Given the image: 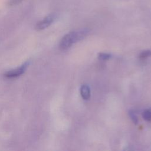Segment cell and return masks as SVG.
Instances as JSON below:
<instances>
[{
	"mask_svg": "<svg viewBox=\"0 0 151 151\" xmlns=\"http://www.w3.org/2000/svg\"><path fill=\"white\" fill-rule=\"evenodd\" d=\"M29 63H30V61H27L24 63H23L21 66L16 68L7 71L4 73V77H6V78H9V79L15 78L19 77L25 72V71L27 70V68L29 65Z\"/></svg>",
	"mask_w": 151,
	"mask_h": 151,
	"instance_id": "2",
	"label": "cell"
},
{
	"mask_svg": "<svg viewBox=\"0 0 151 151\" xmlns=\"http://www.w3.org/2000/svg\"><path fill=\"white\" fill-rule=\"evenodd\" d=\"M88 32V29H83L77 31H72L65 34L60 42V48L62 50L68 49L73 44L84 38Z\"/></svg>",
	"mask_w": 151,
	"mask_h": 151,
	"instance_id": "1",
	"label": "cell"
},
{
	"mask_svg": "<svg viewBox=\"0 0 151 151\" xmlns=\"http://www.w3.org/2000/svg\"><path fill=\"white\" fill-rule=\"evenodd\" d=\"M150 56H151V50L143 51L139 55L140 58H145Z\"/></svg>",
	"mask_w": 151,
	"mask_h": 151,
	"instance_id": "8",
	"label": "cell"
},
{
	"mask_svg": "<svg viewBox=\"0 0 151 151\" xmlns=\"http://www.w3.org/2000/svg\"><path fill=\"white\" fill-rule=\"evenodd\" d=\"M129 117H130L131 120H132V122H133L134 124H136L138 123V119L137 117V115L136 114V113L133 111V110H130L129 111Z\"/></svg>",
	"mask_w": 151,
	"mask_h": 151,
	"instance_id": "5",
	"label": "cell"
},
{
	"mask_svg": "<svg viewBox=\"0 0 151 151\" xmlns=\"http://www.w3.org/2000/svg\"><path fill=\"white\" fill-rule=\"evenodd\" d=\"M23 0H8L7 1V5L9 6H12L21 3Z\"/></svg>",
	"mask_w": 151,
	"mask_h": 151,
	"instance_id": "9",
	"label": "cell"
},
{
	"mask_svg": "<svg viewBox=\"0 0 151 151\" xmlns=\"http://www.w3.org/2000/svg\"><path fill=\"white\" fill-rule=\"evenodd\" d=\"M111 57V55L110 54L108 53H103V52H101L98 55V58L100 60H109L110 58Z\"/></svg>",
	"mask_w": 151,
	"mask_h": 151,
	"instance_id": "7",
	"label": "cell"
},
{
	"mask_svg": "<svg viewBox=\"0 0 151 151\" xmlns=\"http://www.w3.org/2000/svg\"><path fill=\"white\" fill-rule=\"evenodd\" d=\"M56 18V15L54 13L50 14L44 17L41 20L37 22L35 26V28L37 31H41L48 28L51 25Z\"/></svg>",
	"mask_w": 151,
	"mask_h": 151,
	"instance_id": "3",
	"label": "cell"
},
{
	"mask_svg": "<svg viewBox=\"0 0 151 151\" xmlns=\"http://www.w3.org/2000/svg\"><path fill=\"white\" fill-rule=\"evenodd\" d=\"M80 94L82 98L84 100H88L90 97V88L89 86L87 84H83L81 86L80 89Z\"/></svg>",
	"mask_w": 151,
	"mask_h": 151,
	"instance_id": "4",
	"label": "cell"
},
{
	"mask_svg": "<svg viewBox=\"0 0 151 151\" xmlns=\"http://www.w3.org/2000/svg\"><path fill=\"white\" fill-rule=\"evenodd\" d=\"M142 117L147 122H151V110H146L144 111L142 114Z\"/></svg>",
	"mask_w": 151,
	"mask_h": 151,
	"instance_id": "6",
	"label": "cell"
}]
</instances>
